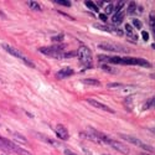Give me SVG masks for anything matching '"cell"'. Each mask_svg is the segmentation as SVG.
Segmentation results:
<instances>
[{"label": "cell", "instance_id": "13", "mask_svg": "<svg viewBox=\"0 0 155 155\" xmlns=\"http://www.w3.org/2000/svg\"><path fill=\"white\" fill-rule=\"evenodd\" d=\"M125 30H127V32H128V35H129V36L133 37V41H137V40H138V36L134 34L133 26H132L130 24H127V25H125Z\"/></svg>", "mask_w": 155, "mask_h": 155}, {"label": "cell", "instance_id": "8", "mask_svg": "<svg viewBox=\"0 0 155 155\" xmlns=\"http://www.w3.org/2000/svg\"><path fill=\"white\" fill-rule=\"evenodd\" d=\"M87 102H88V103H89V104H91V106H93V107H96V108H99V109L104 110V112H108V113H114V110H113L112 108H109L108 106L103 104V103H101V102H98V101H96V99L88 98V99H87Z\"/></svg>", "mask_w": 155, "mask_h": 155}, {"label": "cell", "instance_id": "7", "mask_svg": "<svg viewBox=\"0 0 155 155\" xmlns=\"http://www.w3.org/2000/svg\"><path fill=\"white\" fill-rule=\"evenodd\" d=\"M106 144L110 145L112 148H114L115 150H118V151L122 153V154H129V148L125 147L124 144H122L120 141H117V140H114V139H112V138H108L107 141H106Z\"/></svg>", "mask_w": 155, "mask_h": 155}, {"label": "cell", "instance_id": "31", "mask_svg": "<svg viewBox=\"0 0 155 155\" xmlns=\"http://www.w3.org/2000/svg\"><path fill=\"white\" fill-rule=\"evenodd\" d=\"M139 155H153V154H147V153H140Z\"/></svg>", "mask_w": 155, "mask_h": 155}, {"label": "cell", "instance_id": "29", "mask_svg": "<svg viewBox=\"0 0 155 155\" xmlns=\"http://www.w3.org/2000/svg\"><path fill=\"white\" fill-rule=\"evenodd\" d=\"M64 155H77V154H74V153H72L71 150L66 149V150H64Z\"/></svg>", "mask_w": 155, "mask_h": 155}, {"label": "cell", "instance_id": "11", "mask_svg": "<svg viewBox=\"0 0 155 155\" xmlns=\"http://www.w3.org/2000/svg\"><path fill=\"white\" fill-rule=\"evenodd\" d=\"M124 20V12L123 11H118L115 12V15L112 16V22L118 25V24H122V21Z\"/></svg>", "mask_w": 155, "mask_h": 155}, {"label": "cell", "instance_id": "16", "mask_svg": "<svg viewBox=\"0 0 155 155\" xmlns=\"http://www.w3.org/2000/svg\"><path fill=\"white\" fill-rule=\"evenodd\" d=\"M28 4H29V8L32 9V10H36V11H41L42 10V8L40 6V4H38L37 2H29Z\"/></svg>", "mask_w": 155, "mask_h": 155}, {"label": "cell", "instance_id": "23", "mask_svg": "<svg viewBox=\"0 0 155 155\" xmlns=\"http://www.w3.org/2000/svg\"><path fill=\"white\" fill-rule=\"evenodd\" d=\"M108 88H123V83H108Z\"/></svg>", "mask_w": 155, "mask_h": 155}, {"label": "cell", "instance_id": "21", "mask_svg": "<svg viewBox=\"0 0 155 155\" xmlns=\"http://www.w3.org/2000/svg\"><path fill=\"white\" fill-rule=\"evenodd\" d=\"M153 104H154V97H151L150 99H148L145 102V106L143 107V109H149L150 107H153Z\"/></svg>", "mask_w": 155, "mask_h": 155}, {"label": "cell", "instance_id": "1", "mask_svg": "<svg viewBox=\"0 0 155 155\" xmlns=\"http://www.w3.org/2000/svg\"><path fill=\"white\" fill-rule=\"evenodd\" d=\"M64 48H66V45H55V46H48V47H41V48H38V51L47 57L64 58V54H63Z\"/></svg>", "mask_w": 155, "mask_h": 155}, {"label": "cell", "instance_id": "10", "mask_svg": "<svg viewBox=\"0 0 155 155\" xmlns=\"http://www.w3.org/2000/svg\"><path fill=\"white\" fill-rule=\"evenodd\" d=\"M73 74V70L72 68H63L61 71H58L56 73V78L62 80V78H67V77H71Z\"/></svg>", "mask_w": 155, "mask_h": 155}, {"label": "cell", "instance_id": "9", "mask_svg": "<svg viewBox=\"0 0 155 155\" xmlns=\"http://www.w3.org/2000/svg\"><path fill=\"white\" fill-rule=\"evenodd\" d=\"M56 134L60 139L62 140H67L70 138V134H68V130L66 129V127L62 125V124H57L56 125Z\"/></svg>", "mask_w": 155, "mask_h": 155}, {"label": "cell", "instance_id": "24", "mask_svg": "<svg viewBox=\"0 0 155 155\" xmlns=\"http://www.w3.org/2000/svg\"><path fill=\"white\" fill-rule=\"evenodd\" d=\"M63 37H64L63 34H58V35H56V36L52 37V41H55V42H57V41H62V40H63Z\"/></svg>", "mask_w": 155, "mask_h": 155}, {"label": "cell", "instance_id": "28", "mask_svg": "<svg viewBox=\"0 0 155 155\" xmlns=\"http://www.w3.org/2000/svg\"><path fill=\"white\" fill-rule=\"evenodd\" d=\"M141 35H143V38H144V40H145V41H148V38H149V34H148L147 31H143V32H141Z\"/></svg>", "mask_w": 155, "mask_h": 155}, {"label": "cell", "instance_id": "22", "mask_svg": "<svg viewBox=\"0 0 155 155\" xmlns=\"http://www.w3.org/2000/svg\"><path fill=\"white\" fill-rule=\"evenodd\" d=\"M42 140H45L46 143H48V144H51V145H55V147H57L58 145V143L56 140H52V139H48V138H45V137H40Z\"/></svg>", "mask_w": 155, "mask_h": 155}, {"label": "cell", "instance_id": "25", "mask_svg": "<svg viewBox=\"0 0 155 155\" xmlns=\"http://www.w3.org/2000/svg\"><path fill=\"white\" fill-rule=\"evenodd\" d=\"M114 11V5L113 4H108L107 8H106V14H112Z\"/></svg>", "mask_w": 155, "mask_h": 155}, {"label": "cell", "instance_id": "26", "mask_svg": "<svg viewBox=\"0 0 155 155\" xmlns=\"http://www.w3.org/2000/svg\"><path fill=\"white\" fill-rule=\"evenodd\" d=\"M133 24L137 29H141V22L138 20V19H133Z\"/></svg>", "mask_w": 155, "mask_h": 155}, {"label": "cell", "instance_id": "18", "mask_svg": "<svg viewBox=\"0 0 155 155\" xmlns=\"http://www.w3.org/2000/svg\"><path fill=\"white\" fill-rule=\"evenodd\" d=\"M84 4H86V6H87L88 9H91V10H93V11H98V6H96V4H94L93 2H86Z\"/></svg>", "mask_w": 155, "mask_h": 155}, {"label": "cell", "instance_id": "12", "mask_svg": "<svg viewBox=\"0 0 155 155\" xmlns=\"http://www.w3.org/2000/svg\"><path fill=\"white\" fill-rule=\"evenodd\" d=\"M101 68L103 71H106V72H109V73H117L118 72L117 68H114L113 66H110V64H107V63H102L101 64Z\"/></svg>", "mask_w": 155, "mask_h": 155}, {"label": "cell", "instance_id": "30", "mask_svg": "<svg viewBox=\"0 0 155 155\" xmlns=\"http://www.w3.org/2000/svg\"><path fill=\"white\" fill-rule=\"evenodd\" d=\"M99 19H101L102 21H106V20H107V16H104V15H101V16H99Z\"/></svg>", "mask_w": 155, "mask_h": 155}, {"label": "cell", "instance_id": "5", "mask_svg": "<svg viewBox=\"0 0 155 155\" xmlns=\"http://www.w3.org/2000/svg\"><path fill=\"white\" fill-rule=\"evenodd\" d=\"M99 48L106 50V51H112V52H118V54H128L129 52V48L124 47L123 45L113 44V42H102V44H99Z\"/></svg>", "mask_w": 155, "mask_h": 155}, {"label": "cell", "instance_id": "4", "mask_svg": "<svg viewBox=\"0 0 155 155\" xmlns=\"http://www.w3.org/2000/svg\"><path fill=\"white\" fill-rule=\"evenodd\" d=\"M76 56L78 60L84 64V66H91L92 63V51L89 50L87 46H81L78 51L76 52Z\"/></svg>", "mask_w": 155, "mask_h": 155}, {"label": "cell", "instance_id": "3", "mask_svg": "<svg viewBox=\"0 0 155 155\" xmlns=\"http://www.w3.org/2000/svg\"><path fill=\"white\" fill-rule=\"evenodd\" d=\"M3 46V48L5 50V51H8V52L10 54V55H12L14 57H18V58H20V60H22V62L26 64V66H29V67H35V63L34 62H31L30 60H28L26 57H25V55L22 54V52H20V51L18 50V48H15V47H12L11 45H8V44H3L2 45Z\"/></svg>", "mask_w": 155, "mask_h": 155}, {"label": "cell", "instance_id": "14", "mask_svg": "<svg viewBox=\"0 0 155 155\" xmlns=\"http://www.w3.org/2000/svg\"><path fill=\"white\" fill-rule=\"evenodd\" d=\"M82 83L83 84H87V86H101V82L98 80H94V78H86V80H82Z\"/></svg>", "mask_w": 155, "mask_h": 155}, {"label": "cell", "instance_id": "19", "mask_svg": "<svg viewBox=\"0 0 155 155\" xmlns=\"http://www.w3.org/2000/svg\"><path fill=\"white\" fill-rule=\"evenodd\" d=\"M12 137L16 138L19 141H21V143H22V141H24V143H28V139L25 138V137H22V135H20L19 133H12Z\"/></svg>", "mask_w": 155, "mask_h": 155}, {"label": "cell", "instance_id": "2", "mask_svg": "<svg viewBox=\"0 0 155 155\" xmlns=\"http://www.w3.org/2000/svg\"><path fill=\"white\" fill-rule=\"evenodd\" d=\"M81 137H84L89 140L94 141V143H97V144H106L107 139L109 138L104 133H101V132L96 130V129H87L86 132L81 133Z\"/></svg>", "mask_w": 155, "mask_h": 155}, {"label": "cell", "instance_id": "27", "mask_svg": "<svg viewBox=\"0 0 155 155\" xmlns=\"http://www.w3.org/2000/svg\"><path fill=\"white\" fill-rule=\"evenodd\" d=\"M124 4H125L124 2H119V3L117 4V6H114V10H117V12H118V11H120V9L123 8V5H124Z\"/></svg>", "mask_w": 155, "mask_h": 155}, {"label": "cell", "instance_id": "15", "mask_svg": "<svg viewBox=\"0 0 155 155\" xmlns=\"http://www.w3.org/2000/svg\"><path fill=\"white\" fill-rule=\"evenodd\" d=\"M137 3L135 2H132V3H129L128 5V14L129 15H134L135 14V10H137Z\"/></svg>", "mask_w": 155, "mask_h": 155}, {"label": "cell", "instance_id": "17", "mask_svg": "<svg viewBox=\"0 0 155 155\" xmlns=\"http://www.w3.org/2000/svg\"><path fill=\"white\" fill-rule=\"evenodd\" d=\"M137 66H143V67H150L151 64L147 61V60H143V58H137Z\"/></svg>", "mask_w": 155, "mask_h": 155}, {"label": "cell", "instance_id": "6", "mask_svg": "<svg viewBox=\"0 0 155 155\" xmlns=\"http://www.w3.org/2000/svg\"><path fill=\"white\" fill-rule=\"evenodd\" d=\"M119 137H120V138H122L123 140L128 141V143H130V144H133V145H135V147H140V148H144V149H147V150L154 151L153 147H149V145L144 144L143 141H141V140H139V139H138V138H135V137L128 135V134H119Z\"/></svg>", "mask_w": 155, "mask_h": 155}, {"label": "cell", "instance_id": "20", "mask_svg": "<svg viewBox=\"0 0 155 155\" xmlns=\"http://www.w3.org/2000/svg\"><path fill=\"white\" fill-rule=\"evenodd\" d=\"M54 2L56 3V4H60V5H62V6H71V3L70 2H67V0H54Z\"/></svg>", "mask_w": 155, "mask_h": 155}]
</instances>
